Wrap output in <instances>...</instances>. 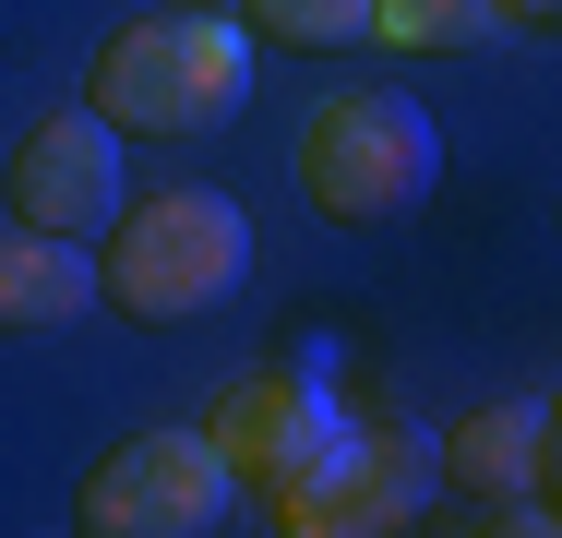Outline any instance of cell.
<instances>
[{"instance_id": "cell-1", "label": "cell", "mask_w": 562, "mask_h": 538, "mask_svg": "<svg viewBox=\"0 0 562 538\" xmlns=\"http://www.w3.org/2000/svg\"><path fill=\"white\" fill-rule=\"evenodd\" d=\"M251 97V24L239 12H144L120 24L85 72V108L109 132H216L227 108Z\"/></svg>"}, {"instance_id": "cell-2", "label": "cell", "mask_w": 562, "mask_h": 538, "mask_svg": "<svg viewBox=\"0 0 562 538\" xmlns=\"http://www.w3.org/2000/svg\"><path fill=\"white\" fill-rule=\"evenodd\" d=\"M251 276V215L227 192H156V204L109 215V251H97V300L132 323H192L216 312L227 288Z\"/></svg>"}, {"instance_id": "cell-3", "label": "cell", "mask_w": 562, "mask_h": 538, "mask_svg": "<svg viewBox=\"0 0 562 538\" xmlns=\"http://www.w3.org/2000/svg\"><path fill=\"white\" fill-rule=\"evenodd\" d=\"M288 168H300V192H312L324 215L371 227V215H395V204H419V192H431L443 132H431V108L395 97V85H336V97L300 108Z\"/></svg>"}, {"instance_id": "cell-4", "label": "cell", "mask_w": 562, "mask_h": 538, "mask_svg": "<svg viewBox=\"0 0 562 538\" xmlns=\"http://www.w3.org/2000/svg\"><path fill=\"white\" fill-rule=\"evenodd\" d=\"M431 479L443 467H431L419 430H336L276 479V527L288 538H383L431 503Z\"/></svg>"}, {"instance_id": "cell-5", "label": "cell", "mask_w": 562, "mask_h": 538, "mask_svg": "<svg viewBox=\"0 0 562 538\" xmlns=\"http://www.w3.org/2000/svg\"><path fill=\"white\" fill-rule=\"evenodd\" d=\"M227 491H239V467H227L204 430H132L109 442L97 467H85V538H204L227 515Z\"/></svg>"}, {"instance_id": "cell-6", "label": "cell", "mask_w": 562, "mask_h": 538, "mask_svg": "<svg viewBox=\"0 0 562 538\" xmlns=\"http://www.w3.org/2000/svg\"><path fill=\"white\" fill-rule=\"evenodd\" d=\"M120 192V132L97 108H48L24 144H12V227H60V239H97Z\"/></svg>"}, {"instance_id": "cell-7", "label": "cell", "mask_w": 562, "mask_h": 538, "mask_svg": "<svg viewBox=\"0 0 562 538\" xmlns=\"http://www.w3.org/2000/svg\"><path fill=\"white\" fill-rule=\"evenodd\" d=\"M551 395H503V407H467V419L431 442V467H443L467 503H551Z\"/></svg>"}, {"instance_id": "cell-8", "label": "cell", "mask_w": 562, "mask_h": 538, "mask_svg": "<svg viewBox=\"0 0 562 538\" xmlns=\"http://www.w3.org/2000/svg\"><path fill=\"white\" fill-rule=\"evenodd\" d=\"M336 430H347V419H336V395H324V383H300V371H251L216 419H204V442H216L239 479H263V491H276V479H288L312 442H336Z\"/></svg>"}, {"instance_id": "cell-9", "label": "cell", "mask_w": 562, "mask_h": 538, "mask_svg": "<svg viewBox=\"0 0 562 538\" xmlns=\"http://www.w3.org/2000/svg\"><path fill=\"white\" fill-rule=\"evenodd\" d=\"M97 312V251L60 227H0V335H60Z\"/></svg>"}, {"instance_id": "cell-10", "label": "cell", "mask_w": 562, "mask_h": 538, "mask_svg": "<svg viewBox=\"0 0 562 538\" xmlns=\"http://www.w3.org/2000/svg\"><path fill=\"white\" fill-rule=\"evenodd\" d=\"M371 36L383 48H479V36H503V0H371Z\"/></svg>"}, {"instance_id": "cell-11", "label": "cell", "mask_w": 562, "mask_h": 538, "mask_svg": "<svg viewBox=\"0 0 562 538\" xmlns=\"http://www.w3.org/2000/svg\"><path fill=\"white\" fill-rule=\"evenodd\" d=\"M251 36H288V48H359L371 36V0H239Z\"/></svg>"}, {"instance_id": "cell-12", "label": "cell", "mask_w": 562, "mask_h": 538, "mask_svg": "<svg viewBox=\"0 0 562 538\" xmlns=\"http://www.w3.org/2000/svg\"><path fill=\"white\" fill-rule=\"evenodd\" d=\"M503 24H551V0H503Z\"/></svg>"}, {"instance_id": "cell-13", "label": "cell", "mask_w": 562, "mask_h": 538, "mask_svg": "<svg viewBox=\"0 0 562 538\" xmlns=\"http://www.w3.org/2000/svg\"><path fill=\"white\" fill-rule=\"evenodd\" d=\"M168 12H239V0H168Z\"/></svg>"}]
</instances>
